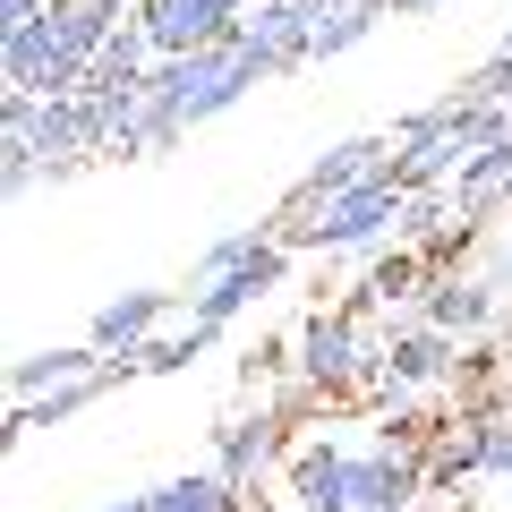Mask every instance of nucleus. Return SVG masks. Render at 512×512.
Returning <instances> with one entry per match:
<instances>
[{"label":"nucleus","mask_w":512,"mask_h":512,"mask_svg":"<svg viewBox=\"0 0 512 512\" xmlns=\"http://www.w3.org/2000/svg\"><path fill=\"white\" fill-rule=\"evenodd\" d=\"M478 419H487V478L512 487V410H478Z\"/></svg>","instance_id":"14"},{"label":"nucleus","mask_w":512,"mask_h":512,"mask_svg":"<svg viewBox=\"0 0 512 512\" xmlns=\"http://www.w3.org/2000/svg\"><path fill=\"white\" fill-rule=\"evenodd\" d=\"M291 512H350V453L333 436H308L291 453Z\"/></svg>","instance_id":"8"},{"label":"nucleus","mask_w":512,"mask_h":512,"mask_svg":"<svg viewBox=\"0 0 512 512\" xmlns=\"http://www.w3.org/2000/svg\"><path fill=\"white\" fill-rule=\"evenodd\" d=\"M103 512H146V495H120V504H103Z\"/></svg>","instance_id":"18"},{"label":"nucleus","mask_w":512,"mask_h":512,"mask_svg":"<svg viewBox=\"0 0 512 512\" xmlns=\"http://www.w3.org/2000/svg\"><path fill=\"white\" fill-rule=\"evenodd\" d=\"M205 350H214V325H197V316H188V333H163V342L137 350V376H171V367L205 359Z\"/></svg>","instance_id":"13"},{"label":"nucleus","mask_w":512,"mask_h":512,"mask_svg":"<svg viewBox=\"0 0 512 512\" xmlns=\"http://www.w3.org/2000/svg\"><path fill=\"white\" fill-rule=\"evenodd\" d=\"M419 512H427V504H419Z\"/></svg>","instance_id":"20"},{"label":"nucleus","mask_w":512,"mask_h":512,"mask_svg":"<svg viewBox=\"0 0 512 512\" xmlns=\"http://www.w3.org/2000/svg\"><path fill=\"white\" fill-rule=\"evenodd\" d=\"M103 350L94 342H52V350H26V359H9V393H18V410L26 402H43V393H60V384H77V376H103Z\"/></svg>","instance_id":"10"},{"label":"nucleus","mask_w":512,"mask_h":512,"mask_svg":"<svg viewBox=\"0 0 512 512\" xmlns=\"http://www.w3.org/2000/svg\"><path fill=\"white\" fill-rule=\"evenodd\" d=\"M171 299H180V291H120V299H103V308H94V325H86V342L103 350V359H128V350L163 342Z\"/></svg>","instance_id":"7"},{"label":"nucleus","mask_w":512,"mask_h":512,"mask_svg":"<svg viewBox=\"0 0 512 512\" xmlns=\"http://www.w3.org/2000/svg\"><path fill=\"white\" fill-rule=\"evenodd\" d=\"M214 470L231 478L239 495L265 487V478L282 470V419H274V410H256V419H231V427H222V461H214Z\"/></svg>","instance_id":"9"},{"label":"nucleus","mask_w":512,"mask_h":512,"mask_svg":"<svg viewBox=\"0 0 512 512\" xmlns=\"http://www.w3.org/2000/svg\"><path fill=\"white\" fill-rule=\"evenodd\" d=\"M282 274H291V248H282V239H274V248H256L248 265H231V274H214V282H188V316L222 333V325H231V316H248L256 299L274 291Z\"/></svg>","instance_id":"4"},{"label":"nucleus","mask_w":512,"mask_h":512,"mask_svg":"<svg viewBox=\"0 0 512 512\" xmlns=\"http://www.w3.org/2000/svg\"><path fill=\"white\" fill-rule=\"evenodd\" d=\"M504 316L512 308H504V291H495L487 274H453V265H436L427 291H419V325L453 333V342H478V333H495Z\"/></svg>","instance_id":"3"},{"label":"nucleus","mask_w":512,"mask_h":512,"mask_svg":"<svg viewBox=\"0 0 512 512\" xmlns=\"http://www.w3.org/2000/svg\"><path fill=\"white\" fill-rule=\"evenodd\" d=\"M146 512H248V495L231 487L222 470H180L146 495Z\"/></svg>","instance_id":"11"},{"label":"nucleus","mask_w":512,"mask_h":512,"mask_svg":"<svg viewBox=\"0 0 512 512\" xmlns=\"http://www.w3.org/2000/svg\"><path fill=\"white\" fill-rule=\"evenodd\" d=\"M427 9H444V0H393V18H427Z\"/></svg>","instance_id":"17"},{"label":"nucleus","mask_w":512,"mask_h":512,"mask_svg":"<svg viewBox=\"0 0 512 512\" xmlns=\"http://www.w3.org/2000/svg\"><path fill=\"white\" fill-rule=\"evenodd\" d=\"M410 188L402 171H384V180L350 188V197H325V205H282V248H325V256H350V248H376V239H393L410 222Z\"/></svg>","instance_id":"1"},{"label":"nucleus","mask_w":512,"mask_h":512,"mask_svg":"<svg viewBox=\"0 0 512 512\" xmlns=\"http://www.w3.org/2000/svg\"><path fill=\"white\" fill-rule=\"evenodd\" d=\"M384 367H393V384H410V393H436V384H453V376H461V342L410 316V325L384 333Z\"/></svg>","instance_id":"6"},{"label":"nucleus","mask_w":512,"mask_h":512,"mask_svg":"<svg viewBox=\"0 0 512 512\" xmlns=\"http://www.w3.org/2000/svg\"><path fill=\"white\" fill-rule=\"evenodd\" d=\"M384 367V342L367 333L359 308H316L308 325H299V376L316 384V393H350V384H367Z\"/></svg>","instance_id":"2"},{"label":"nucleus","mask_w":512,"mask_h":512,"mask_svg":"<svg viewBox=\"0 0 512 512\" xmlns=\"http://www.w3.org/2000/svg\"><path fill=\"white\" fill-rule=\"evenodd\" d=\"M52 18V0H0V35H18V26Z\"/></svg>","instance_id":"16"},{"label":"nucleus","mask_w":512,"mask_h":512,"mask_svg":"<svg viewBox=\"0 0 512 512\" xmlns=\"http://www.w3.org/2000/svg\"><path fill=\"white\" fill-rule=\"evenodd\" d=\"M384 26V9L376 0H333L325 18H316V60H342V52H359L367 35Z\"/></svg>","instance_id":"12"},{"label":"nucleus","mask_w":512,"mask_h":512,"mask_svg":"<svg viewBox=\"0 0 512 512\" xmlns=\"http://www.w3.org/2000/svg\"><path fill=\"white\" fill-rule=\"evenodd\" d=\"M495 60H512V26H504V43H495Z\"/></svg>","instance_id":"19"},{"label":"nucleus","mask_w":512,"mask_h":512,"mask_svg":"<svg viewBox=\"0 0 512 512\" xmlns=\"http://www.w3.org/2000/svg\"><path fill=\"white\" fill-rule=\"evenodd\" d=\"M393 171V137H342V146L316 154V171L291 188V205H325V197H350V188L384 180Z\"/></svg>","instance_id":"5"},{"label":"nucleus","mask_w":512,"mask_h":512,"mask_svg":"<svg viewBox=\"0 0 512 512\" xmlns=\"http://www.w3.org/2000/svg\"><path fill=\"white\" fill-rule=\"evenodd\" d=\"M470 94H487V103H512V60H487L478 77H461Z\"/></svg>","instance_id":"15"}]
</instances>
